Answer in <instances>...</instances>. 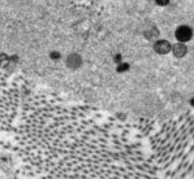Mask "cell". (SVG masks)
Here are the masks:
<instances>
[{
	"label": "cell",
	"instance_id": "1",
	"mask_svg": "<svg viewBox=\"0 0 194 179\" xmlns=\"http://www.w3.org/2000/svg\"><path fill=\"white\" fill-rule=\"evenodd\" d=\"M16 141L38 179H158L138 130L87 106L31 101Z\"/></svg>",
	"mask_w": 194,
	"mask_h": 179
},
{
	"label": "cell",
	"instance_id": "2",
	"mask_svg": "<svg viewBox=\"0 0 194 179\" xmlns=\"http://www.w3.org/2000/svg\"><path fill=\"white\" fill-rule=\"evenodd\" d=\"M176 38L181 43H185V42L190 40L192 39V29L188 27V26H180L176 31Z\"/></svg>",
	"mask_w": 194,
	"mask_h": 179
},
{
	"label": "cell",
	"instance_id": "3",
	"mask_svg": "<svg viewBox=\"0 0 194 179\" xmlns=\"http://www.w3.org/2000/svg\"><path fill=\"white\" fill-rule=\"evenodd\" d=\"M154 48L158 53H160V55H166V53L171 52L172 45L169 44V42H167V40H158L155 43Z\"/></svg>",
	"mask_w": 194,
	"mask_h": 179
},
{
	"label": "cell",
	"instance_id": "4",
	"mask_svg": "<svg viewBox=\"0 0 194 179\" xmlns=\"http://www.w3.org/2000/svg\"><path fill=\"white\" fill-rule=\"evenodd\" d=\"M80 64H81V57L77 53H72V55H69L68 57H67V65H68L69 68L76 69L80 66Z\"/></svg>",
	"mask_w": 194,
	"mask_h": 179
},
{
	"label": "cell",
	"instance_id": "5",
	"mask_svg": "<svg viewBox=\"0 0 194 179\" xmlns=\"http://www.w3.org/2000/svg\"><path fill=\"white\" fill-rule=\"evenodd\" d=\"M171 51H173V55L176 56V57H182V56H185V53H186V47L182 43H177L173 45V48H171Z\"/></svg>",
	"mask_w": 194,
	"mask_h": 179
},
{
	"label": "cell",
	"instance_id": "6",
	"mask_svg": "<svg viewBox=\"0 0 194 179\" xmlns=\"http://www.w3.org/2000/svg\"><path fill=\"white\" fill-rule=\"evenodd\" d=\"M128 68H129V66H128V64H121V65L117 68V70H118V71H125Z\"/></svg>",
	"mask_w": 194,
	"mask_h": 179
},
{
	"label": "cell",
	"instance_id": "7",
	"mask_svg": "<svg viewBox=\"0 0 194 179\" xmlns=\"http://www.w3.org/2000/svg\"><path fill=\"white\" fill-rule=\"evenodd\" d=\"M60 57V55H59L58 52H52L51 53V58H53V60H56V58H59Z\"/></svg>",
	"mask_w": 194,
	"mask_h": 179
},
{
	"label": "cell",
	"instance_id": "8",
	"mask_svg": "<svg viewBox=\"0 0 194 179\" xmlns=\"http://www.w3.org/2000/svg\"><path fill=\"white\" fill-rule=\"evenodd\" d=\"M156 3L159 5H166V4H168V0H156Z\"/></svg>",
	"mask_w": 194,
	"mask_h": 179
}]
</instances>
